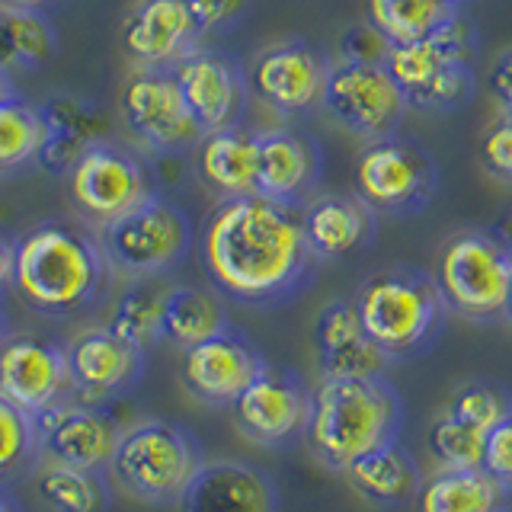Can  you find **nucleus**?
<instances>
[{"label":"nucleus","mask_w":512,"mask_h":512,"mask_svg":"<svg viewBox=\"0 0 512 512\" xmlns=\"http://www.w3.org/2000/svg\"><path fill=\"white\" fill-rule=\"evenodd\" d=\"M42 138L45 125L39 103H29L23 96L0 103V176L36 164Z\"/></svg>","instance_id":"nucleus-34"},{"label":"nucleus","mask_w":512,"mask_h":512,"mask_svg":"<svg viewBox=\"0 0 512 512\" xmlns=\"http://www.w3.org/2000/svg\"><path fill=\"white\" fill-rule=\"evenodd\" d=\"M196 170L218 199L253 196L260 173V135L240 125L208 132L196 148Z\"/></svg>","instance_id":"nucleus-26"},{"label":"nucleus","mask_w":512,"mask_h":512,"mask_svg":"<svg viewBox=\"0 0 512 512\" xmlns=\"http://www.w3.org/2000/svg\"><path fill=\"white\" fill-rule=\"evenodd\" d=\"M68 349L71 368V397L84 404H109L112 397H122L141 381L144 349L122 340L119 333L103 327L80 330Z\"/></svg>","instance_id":"nucleus-18"},{"label":"nucleus","mask_w":512,"mask_h":512,"mask_svg":"<svg viewBox=\"0 0 512 512\" xmlns=\"http://www.w3.org/2000/svg\"><path fill=\"white\" fill-rule=\"evenodd\" d=\"M228 327V314L221 308L218 292L196 285H170L164 295V317H160V340L176 349H192L208 336Z\"/></svg>","instance_id":"nucleus-29"},{"label":"nucleus","mask_w":512,"mask_h":512,"mask_svg":"<svg viewBox=\"0 0 512 512\" xmlns=\"http://www.w3.org/2000/svg\"><path fill=\"white\" fill-rule=\"evenodd\" d=\"M455 4H458V0H455Z\"/></svg>","instance_id":"nucleus-49"},{"label":"nucleus","mask_w":512,"mask_h":512,"mask_svg":"<svg viewBox=\"0 0 512 512\" xmlns=\"http://www.w3.org/2000/svg\"><path fill=\"white\" fill-rule=\"evenodd\" d=\"M0 394L32 416L71 400L68 349L42 333H7L0 340Z\"/></svg>","instance_id":"nucleus-14"},{"label":"nucleus","mask_w":512,"mask_h":512,"mask_svg":"<svg viewBox=\"0 0 512 512\" xmlns=\"http://www.w3.org/2000/svg\"><path fill=\"white\" fill-rule=\"evenodd\" d=\"M477 160L490 180L512 186V112H500L480 135Z\"/></svg>","instance_id":"nucleus-38"},{"label":"nucleus","mask_w":512,"mask_h":512,"mask_svg":"<svg viewBox=\"0 0 512 512\" xmlns=\"http://www.w3.org/2000/svg\"><path fill=\"white\" fill-rule=\"evenodd\" d=\"M119 112L138 148L154 157L186 154L205 138L173 68H135L119 90Z\"/></svg>","instance_id":"nucleus-10"},{"label":"nucleus","mask_w":512,"mask_h":512,"mask_svg":"<svg viewBox=\"0 0 512 512\" xmlns=\"http://www.w3.org/2000/svg\"><path fill=\"white\" fill-rule=\"evenodd\" d=\"M503 317L512 324V282H509V295H506V308H503Z\"/></svg>","instance_id":"nucleus-47"},{"label":"nucleus","mask_w":512,"mask_h":512,"mask_svg":"<svg viewBox=\"0 0 512 512\" xmlns=\"http://www.w3.org/2000/svg\"><path fill=\"white\" fill-rule=\"evenodd\" d=\"M391 55V42L372 23H356L340 36V61L349 64H384Z\"/></svg>","instance_id":"nucleus-39"},{"label":"nucleus","mask_w":512,"mask_h":512,"mask_svg":"<svg viewBox=\"0 0 512 512\" xmlns=\"http://www.w3.org/2000/svg\"><path fill=\"white\" fill-rule=\"evenodd\" d=\"M452 16H458L455 0H368V23L391 45L426 39Z\"/></svg>","instance_id":"nucleus-32"},{"label":"nucleus","mask_w":512,"mask_h":512,"mask_svg":"<svg viewBox=\"0 0 512 512\" xmlns=\"http://www.w3.org/2000/svg\"><path fill=\"white\" fill-rule=\"evenodd\" d=\"M13 269H16V240L0 231V295L13 288Z\"/></svg>","instance_id":"nucleus-43"},{"label":"nucleus","mask_w":512,"mask_h":512,"mask_svg":"<svg viewBox=\"0 0 512 512\" xmlns=\"http://www.w3.org/2000/svg\"><path fill=\"white\" fill-rule=\"evenodd\" d=\"M487 93L500 106V112H512V48H503L487 68Z\"/></svg>","instance_id":"nucleus-42"},{"label":"nucleus","mask_w":512,"mask_h":512,"mask_svg":"<svg viewBox=\"0 0 512 512\" xmlns=\"http://www.w3.org/2000/svg\"><path fill=\"white\" fill-rule=\"evenodd\" d=\"M202 32L186 0H135L128 7L119 42L135 68H173L199 48Z\"/></svg>","instance_id":"nucleus-19"},{"label":"nucleus","mask_w":512,"mask_h":512,"mask_svg":"<svg viewBox=\"0 0 512 512\" xmlns=\"http://www.w3.org/2000/svg\"><path fill=\"white\" fill-rule=\"evenodd\" d=\"M512 282V247L493 231H458L445 240L436 266V285L448 311L474 324L503 317Z\"/></svg>","instance_id":"nucleus-7"},{"label":"nucleus","mask_w":512,"mask_h":512,"mask_svg":"<svg viewBox=\"0 0 512 512\" xmlns=\"http://www.w3.org/2000/svg\"><path fill=\"white\" fill-rule=\"evenodd\" d=\"M192 16H196V26L202 36H212L234 26L247 10V0H186Z\"/></svg>","instance_id":"nucleus-41"},{"label":"nucleus","mask_w":512,"mask_h":512,"mask_svg":"<svg viewBox=\"0 0 512 512\" xmlns=\"http://www.w3.org/2000/svg\"><path fill=\"white\" fill-rule=\"evenodd\" d=\"M263 368L266 359L260 356V349L240 330L224 327L221 333L208 336L205 343L183 352L180 384L196 404L221 410L234 407L237 397L250 388Z\"/></svg>","instance_id":"nucleus-15"},{"label":"nucleus","mask_w":512,"mask_h":512,"mask_svg":"<svg viewBox=\"0 0 512 512\" xmlns=\"http://www.w3.org/2000/svg\"><path fill=\"white\" fill-rule=\"evenodd\" d=\"M64 4H68V0H0V7H4V10L36 13V16H52Z\"/></svg>","instance_id":"nucleus-44"},{"label":"nucleus","mask_w":512,"mask_h":512,"mask_svg":"<svg viewBox=\"0 0 512 512\" xmlns=\"http://www.w3.org/2000/svg\"><path fill=\"white\" fill-rule=\"evenodd\" d=\"M36 432L42 461L80 471H106L122 436L119 423L100 404H84L74 397L36 413Z\"/></svg>","instance_id":"nucleus-17"},{"label":"nucleus","mask_w":512,"mask_h":512,"mask_svg":"<svg viewBox=\"0 0 512 512\" xmlns=\"http://www.w3.org/2000/svg\"><path fill=\"white\" fill-rule=\"evenodd\" d=\"M480 468H484L506 493H512V416L487 432L484 464H480Z\"/></svg>","instance_id":"nucleus-40"},{"label":"nucleus","mask_w":512,"mask_h":512,"mask_svg":"<svg viewBox=\"0 0 512 512\" xmlns=\"http://www.w3.org/2000/svg\"><path fill=\"white\" fill-rule=\"evenodd\" d=\"M234 423L237 432L253 445L282 448L298 436H308L314 391L298 372L288 368H263L253 384L237 397Z\"/></svg>","instance_id":"nucleus-13"},{"label":"nucleus","mask_w":512,"mask_h":512,"mask_svg":"<svg viewBox=\"0 0 512 512\" xmlns=\"http://www.w3.org/2000/svg\"><path fill=\"white\" fill-rule=\"evenodd\" d=\"M112 276L125 282L157 279L176 269L192 247V224L180 205L151 196L128 215L96 231Z\"/></svg>","instance_id":"nucleus-8"},{"label":"nucleus","mask_w":512,"mask_h":512,"mask_svg":"<svg viewBox=\"0 0 512 512\" xmlns=\"http://www.w3.org/2000/svg\"><path fill=\"white\" fill-rule=\"evenodd\" d=\"M301 228L317 260H340L362 250L375 234V212L359 196H317L304 205Z\"/></svg>","instance_id":"nucleus-25"},{"label":"nucleus","mask_w":512,"mask_h":512,"mask_svg":"<svg viewBox=\"0 0 512 512\" xmlns=\"http://www.w3.org/2000/svg\"><path fill=\"white\" fill-rule=\"evenodd\" d=\"M330 64L304 42H276L253 58L247 87L276 116L295 119L324 100Z\"/></svg>","instance_id":"nucleus-16"},{"label":"nucleus","mask_w":512,"mask_h":512,"mask_svg":"<svg viewBox=\"0 0 512 512\" xmlns=\"http://www.w3.org/2000/svg\"><path fill=\"white\" fill-rule=\"evenodd\" d=\"M509 493L496 484L484 468L471 471H442L423 477L416 493V512H506Z\"/></svg>","instance_id":"nucleus-28"},{"label":"nucleus","mask_w":512,"mask_h":512,"mask_svg":"<svg viewBox=\"0 0 512 512\" xmlns=\"http://www.w3.org/2000/svg\"><path fill=\"white\" fill-rule=\"evenodd\" d=\"M13 96H20L16 93V84H13V74H7L4 68H0V103L13 100Z\"/></svg>","instance_id":"nucleus-45"},{"label":"nucleus","mask_w":512,"mask_h":512,"mask_svg":"<svg viewBox=\"0 0 512 512\" xmlns=\"http://www.w3.org/2000/svg\"><path fill=\"white\" fill-rule=\"evenodd\" d=\"M0 512H16V506H13V500L4 493V487H0Z\"/></svg>","instance_id":"nucleus-46"},{"label":"nucleus","mask_w":512,"mask_h":512,"mask_svg":"<svg viewBox=\"0 0 512 512\" xmlns=\"http://www.w3.org/2000/svg\"><path fill=\"white\" fill-rule=\"evenodd\" d=\"M311 343L320 378H365L388 368L381 349L368 340L352 298H333L320 308Z\"/></svg>","instance_id":"nucleus-21"},{"label":"nucleus","mask_w":512,"mask_h":512,"mask_svg":"<svg viewBox=\"0 0 512 512\" xmlns=\"http://www.w3.org/2000/svg\"><path fill=\"white\" fill-rule=\"evenodd\" d=\"M68 196L77 218L100 231L157 192L148 164L132 148L103 138L77 157L68 173Z\"/></svg>","instance_id":"nucleus-9"},{"label":"nucleus","mask_w":512,"mask_h":512,"mask_svg":"<svg viewBox=\"0 0 512 512\" xmlns=\"http://www.w3.org/2000/svg\"><path fill=\"white\" fill-rule=\"evenodd\" d=\"M176 506L180 512H279V496L253 464L205 461Z\"/></svg>","instance_id":"nucleus-22"},{"label":"nucleus","mask_w":512,"mask_h":512,"mask_svg":"<svg viewBox=\"0 0 512 512\" xmlns=\"http://www.w3.org/2000/svg\"><path fill=\"white\" fill-rule=\"evenodd\" d=\"M320 106H324V112L336 125L365 141L394 135V128L410 109L384 64L349 61L330 64Z\"/></svg>","instance_id":"nucleus-12"},{"label":"nucleus","mask_w":512,"mask_h":512,"mask_svg":"<svg viewBox=\"0 0 512 512\" xmlns=\"http://www.w3.org/2000/svg\"><path fill=\"white\" fill-rule=\"evenodd\" d=\"M439 173L420 144L397 135L368 141L356 160V196L384 215H416L432 202Z\"/></svg>","instance_id":"nucleus-11"},{"label":"nucleus","mask_w":512,"mask_h":512,"mask_svg":"<svg viewBox=\"0 0 512 512\" xmlns=\"http://www.w3.org/2000/svg\"><path fill=\"white\" fill-rule=\"evenodd\" d=\"M4 336H7L4 333V301H0V340H4Z\"/></svg>","instance_id":"nucleus-48"},{"label":"nucleus","mask_w":512,"mask_h":512,"mask_svg":"<svg viewBox=\"0 0 512 512\" xmlns=\"http://www.w3.org/2000/svg\"><path fill=\"white\" fill-rule=\"evenodd\" d=\"M164 295L167 288H157L154 279L128 282L119 298L112 301L106 327L119 333L138 349H148L160 343V317H164Z\"/></svg>","instance_id":"nucleus-33"},{"label":"nucleus","mask_w":512,"mask_h":512,"mask_svg":"<svg viewBox=\"0 0 512 512\" xmlns=\"http://www.w3.org/2000/svg\"><path fill=\"white\" fill-rule=\"evenodd\" d=\"M58 39L48 16L0 7V68L7 74H32L55 55Z\"/></svg>","instance_id":"nucleus-31"},{"label":"nucleus","mask_w":512,"mask_h":512,"mask_svg":"<svg viewBox=\"0 0 512 512\" xmlns=\"http://www.w3.org/2000/svg\"><path fill=\"white\" fill-rule=\"evenodd\" d=\"M474 32L464 16H452L432 36L391 45L384 68L404 93L410 109L455 112L474 96Z\"/></svg>","instance_id":"nucleus-6"},{"label":"nucleus","mask_w":512,"mask_h":512,"mask_svg":"<svg viewBox=\"0 0 512 512\" xmlns=\"http://www.w3.org/2000/svg\"><path fill=\"white\" fill-rule=\"evenodd\" d=\"M45 138L36 157V167L52 176H68L77 157L96 141H103V112L84 96L74 93H52L39 103Z\"/></svg>","instance_id":"nucleus-24"},{"label":"nucleus","mask_w":512,"mask_h":512,"mask_svg":"<svg viewBox=\"0 0 512 512\" xmlns=\"http://www.w3.org/2000/svg\"><path fill=\"white\" fill-rule=\"evenodd\" d=\"M112 279L100 237L84 221H45L16 237L13 288L42 317H77L103 301Z\"/></svg>","instance_id":"nucleus-2"},{"label":"nucleus","mask_w":512,"mask_h":512,"mask_svg":"<svg viewBox=\"0 0 512 512\" xmlns=\"http://www.w3.org/2000/svg\"><path fill=\"white\" fill-rule=\"evenodd\" d=\"M202 464V445L186 426L151 416L122 429L106 477L144 506H173L183 500Z\"/></svg>","instance_id":"nucleus-5"},{"label":"nucleus","mask_w":512,"mask_h":512,"mask_svg":"<svg viewBox=\"0 0 512 512\" xmlns=\"http://www.w3.org/2000/svg\"><path fill=\"white\" fill-rule=\"evenodd\" d=\"M199 263L212 292L250 308L295 301L317 276L301 215L263 196L221 199L199 234Z\"/></svg>","instance_id":"nucleus-1"},{"label":"nucleus","mask_w":512,"mask_h":512,"mask_svg":"<svg viewBox=\"0 0 512 512\" xmlns=\"http://www.w3.org/2000/svg\"><path fill=\"white\" fill-rule=\"evenodd\" d=\"M173 74L180 80V90L205 135L240 125L250 87L228 55L196 48L180 64H173Z\"/></svg>","instance_id":"nucleus-20"},{"label":"nucleus","mask_w":512,"mask_h":512,"mask_svg":"<svg viewBox=\"0 0 512 512\" xmlns=\"http://www.w3.org/2000/svg\"><path fill=\"white\" fill-rule=\"evenodd\" d=\"M484 442L487 432H480L455 416L442 413L426 432V448L436 468L442 471H471L484 464Z\"/></svg>","instance_id":"nucleus-36"},{"label":"nucleus","mask_w":512,"mask_h":512,"mask_svg":"<svg viewBox=\"0 0 512 512\" xmlns=\"http://www.w3.org/2000/svg\"><path fill=\"white\" fill-rule=\"evenodd\" d=\"M359 320L381 356L404 362L429 352L439 343L448 324V304L436 285V276L423 269H384L365 279L356 292Z\"/></svg>","instance_id":"nucleus-4"},{"label":"nucleus","mask_w":512,"mask_h":512,"mask_svg":"<svg viewBox=\"0 0 512 512\" xmlns=\"http://www.w3.org/2000/svg\"><path fill=\"white\" fill-rule=\"evenodd\" d=\"M320 180V148L292 128H269L260 132V173H256V196L295 208L308 199Z\"/></svg>","instance_id":"nucleus-23"},{"label":"nucleus","mask_w":512,"mask_h":512,"mask_svg":"<svg viewBox=\"0 0 512 512\" xmlns=\"http://www.w3.org/2000/svg\"><path fill=\"white\" fill-rule=\"evenodd\" d=\"M42 464L36 416L0 394V487L26 477Z\"/></svg>","instance_id":"nucleus-35"},{"label":"nucleus","mask_w":512,"mask_h":512,"mask_svg":"<svg viewBox=\"0 0 512 512\" xmlns=\"http://www.w3.org/2000/svg\"><path fill=\"white\" fill-rule=\"evenodd\" d=\"M400 432H404V400L384 375L320 378L308 445L324 468L343 474L362 455L400 442Z\"/></svg>","instance_id":"nucleus-3"},{"label":"nucleus","mask_w":512,"mask_h":512,"mask_svg":"<svg viewBox=\"0 0 512 512\" xmlns=\"http://www.w3.org/2000/svg\"><path fill=\"white\" fill-rule=\"evenodd\" d=\"M445 413L480 432H490L512 416V394L496 381H468L452 394Z\"/></svg>","instance_id":"nucleus-37"},{"label":"nucleus","mask_w":512,"mask_h":512,"mask_svg":"<svg viewBox=\"0 0 512 512\" xmlns=\"http://www.w3.org/2000/svg\"><path fill=\"white\" fill-rule=\"evenodd\" d=\"M36 496L52 512H106L109 509V480L103 471H80L68 464L42 461L32 477Z\"/></svg>","instance_id":"nucleus-30"},{"label":"nucleus","mask_w":512,"mask_h":512,"mask_svg":"<svg viewBox=\"0 0 512 512\" xmlns=\"http://www.w3.org/2000/svg\"><path fill=\"white\" fill-rule=\"evenodd\" d=\"M343 477L352 493L378 509H397L404 503H413L423 487L420 464L400 442L381 445L359 461H352Z\"/></svg>","instance_id":"nucleus-27"}]
</instances>
